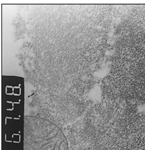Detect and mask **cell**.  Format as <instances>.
Masks as SVG:
<instances>
[{"label":"cell","instance_id":"obj_1","mask_svg":"<svg viewBox=\"0 0 145 150\" xmlns=\"http://www.w3.org/2000/svg\"><path fill=\"white\" fill-rule=\"evenodd\" d=\"M93 103L85 97L71 95L37 93L32 96L29 107L32 115L63 128L78 120Z\"/></svg>","mask_w":145,"mask_h":150},{"label":"cell","instance_id":"obj_2","mask_svg":"<svg viewBox=\"0 0 145 150\" xmlns=\"http://www.w3.org/2000/svg\"><path fill=\"white\" fill-rule=\"evenodd\" d=\"M125 105L106 131L101 150H145V117Z\"/></svg>","mask_w":145,"mask_h":150},{"label":"cell","instance_id":"obj_3","mask_svg":"<svg viewBox=\"0 0 145 150\" xmlns=\"http://www.w3.org/2000/svg\"><path fill=\"white\" fill-rule=\"evenodd\" d=\"M23 150H70L63 128L42 117L27 115L23 122Z\"/></svg>","mask_w":145,"mask_h":150}]
</instances>
